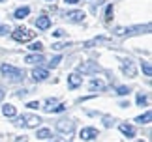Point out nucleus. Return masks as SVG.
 <instances>
[{
  "instance_id": "f257e3e1",
  "label": "nucleus",
  "mask_w": 152,
  "mask_h": 142,
  "mask_svg": "<svg viewBox=\"0 0 152 142\" xmlns=\"http://www.w3.org/2000/svg\"><path fill=\"white\" fill-rule=\"evenodd\" d=\"M0 71H2V75L6 79H10L11 82H19V80H23V77H25V73H23L21 69L10 66V64H2V66H0Z\"/></svg>"
},
{
  "instance_id": "f03ea898",
  "label": "nucleus",
  "mask_w": 152,
  "mask_h": 142,
  "mask_svg": "<svg viewBox=\"0 0 152 142\" xmlns=\"http://www.w3.org/2000/svg\"><path fill=\"white\" fill-rule=\"evenodd\" d=\"M11 36H13V39H15V41H19V43H25V41H30L34 36H36V32H30L28 28L21 26V28H15Z\"/></svg>"
},
{
  "instance_id": "7ed1b4c3",
  "label": "nucleus",
  "mask_w": 152,
  "mask_h": 142,
  "mask_svg": "<svg viewBox=\"0 0 152 142\" xmlns=\"http://www.w3.org/2000/svg\"><path fill=\"white\" fill-rule=\"evenodd\" d=\"M15 123L17 125H25V127H38L39 123H42V118L34 116V114H25V116H21Z\"/></svg>"
},
{
  "instance_id": "20e7f679",
  "label": "nucleus",
  "mask_w": 152,
  "mask_h": 142,
  "mask_svg": "<svg viewBox=\"0 0 152 142\" xmlns=\"http://www.w3.org/2000/svg\"><path fill=\"white\" fill-rule=\"evenodd\" d=\"M56 129L64 135H72L73 133V122L72 120H60V122H56Z\"/></svg>"
},
{
  "instance_id": "39448f33",
  "label": "nucleus",
  "mask_w": 152,
  "mask_h": 142,
  "mask_svg": "<svg viewBox=\"0 0 152 142\" xmlns=\"http://www.w3.org/2000/svg\"><path fill=\"white\" fill-rule=\"evenodd\" d=\"M98 69H100V67H98L96 62H83V64H79V66H77L79 73H96Z\"/></svg>"
},
{
  "instance_id": "423d86ee",
  "label": "nucleus",
  "mask_w": 152,
  "mask_h": 142,
  "mask_svg": "<svg viewBox=\"0 0 152 142\" xmlns=\"http://www.w3.org/2000/svg\"><path fill=\"white\" fill-rule=\"evenodd\" d=\"M81 140H94L98 137V129L96 127H85V129H81Z\"/></svg>"
},
{
  "instance_id": "0eeeda50",
  "label": "nucleus",
  "mask_w": 152,
  "mask_h": 142,
  "mask_svg": "<svg viewBox=\"0 0 152 142\" xmlns=\"http://www.w3.org/2000/svg\"><path fill=\"white\" fill-rule=\"evenodd\" d=\"M120 69H122V73L128 75V77H135V66H133L132 60H122Z\"/></svg>"
},
{
  "instance_id": "6e6552de",
  "label": "nucleus",
  "mask_w": 152,
  "mask_h": 142,
  "mask_svg": "<svg viewBox=\"0 0 152 142\" xmlns=\"http://www.w3.org/2000/svg\"><path fill=\"white\" fill-rule=\"evenodd\" d=\"M32 77H34V80L42 82V80H45L49 77V71L47 69H42V67H36V69H32Z\"/></svg>"
},
{
  "instance_id": "1a4fd4ad",
  "label": "nucleus",
  "mask_w": 152,
  "mask_h": 142,
  "mask_svg": "<svg viewBox=\"0 0 152 142\" xmlns=\"http://www.w3.org/2000/svg\"><path fill=\"white\" fill-rule=\"evenodd\" d=\"M118 129H120V133H122V135H126L128 138L135 137V127H133V125H130V123H120V125H118Z\"/></svg>"
},
{
  "instance_id": "9d476101",
  "label": "nucleus",
  "mask_w": 152,
  "mask_h": 142,
  "mask_svg": "<svg viewBox=\"0 0 152 142\" xmlns=\"http://www.w3.org/2000/svg\"><path fill=\"white\" fill-rule=\"evenodd\" d=\"M66 19L72 21V22H81L85 19V11H69V13H66Z\"/></svg>"
},
{
  "instance_id": "9b49d317",
  "label": "nucleus",
  "mask_w": 152,
  "mask_h": 142,
  "mask_svg": "<svg viewBox=\"0 0 152 142\" xmlns=\"http://www.w3.org/2000/svg\"><path fill=\"white\" fill-rule=\"evenodd\" d=\"M68 82H69V88H79L83 84V79L77 73H72V75H68Z\"/></svg>"
},
{
  "instance_id": "f8f14e48",
  "label": "nucleus",
  "mask_w": 152,
  "mask_h": 142,
  "mask_svg": "<svg viewBox=\"0 0 152 142\" xmlns=\"http://www.w3.org/2000/svg\"><path fill=\"white\" fill-rule=\"evenodd\" d=\"M36 26L39 28V30H47V28L51 26V19H49V17H45V15L38 17V21H36Z\"/></svg>"
},
{
  "instance_id": "ddd939ff",
  "label": "nucleus",
  "mask_w": 152,
  "mask_h": 142,
  "mask_svg": "<svg viewBox=\"0 0 152 142\" xmlns=\"http://www.w3.org/2000/svg\"><path fill=\"white\" fill-rule=\"evenodd\" d=\"M2 114H4L6 118H13V116L17 114V110H15V106H13V105H10V103H8V105H4V106H2Z\"/></svg>"
},
{
  "instance_id": "4468645a",
  "label": "nucleus",
  "mask_w": 152,
  "mask_h": 142,
  "mask_svg": "<svg viewBox=\"0 0 152 142\" xmlns=\"http://www.w3.org/2000/svg\"><path fill=\"white\" fill-rule=\"evenodd\" d=\"M103 88H105V82H103V80H100V79H92V80H90V90H92V92L103 90Z\"/></svg>"
},
{
  "instance_id": "2eb2a0df",
  "label": "nucleus",
  "mask_w": 152,
  "mask_h": 142,
  "mask_svg": "<svg viewBox=\"0 0 152 142\" xmlns=\"http://www.w3.org/2000/svg\"><path fill=\"white\" fill-rule=\"evenodd\" d=\"M25 62H28V64H42L43 62V56L42 54H28L25 58Z\"/></svg>"
},
{
  "instance_id": "dca6fc26",
  "label": "nucleus",
  "mask_w": 152,
  "mask_h": 142,
  "mask_svg": "<svg viewBox=\"0 0 152 142\" xmlns=\"http://www.w3.org/2000/svg\"><path fill=\"white\" fill-rule=\"evenodd\" d=\"M30 13V8H19V9H15V19H25V17Z\"/></svg>"
},
{
  "instance_id": "f3484780",
  "label": "nucleus",
  "mask_w": 152,
  "mask_h": 142,
  "mask_svg": "<svg viewBox=\"0 0 152 142\" xmlns=\"http://www.w3.org/2000/svg\"><path fill=\"white\" fill-rule=\"evenodd\" d=\"M150 118H152L150 110H147V112H145L143 116H137V118H135V122H137V123H141V125H143V123H148V122H150Z\"/></svg>"
},
{
  "instance_id": "a211bd4d",
  "label": "nucleus",
  "mask_w": 152,
  "mask_h": 142,
  "mask_svg": "<svg viewBox=\"0 0 152 142\" xmlns=\"http://www.w3.org/2000/svg\"><path fill=\"white\" fill-rule=\"evenodd\" d=\"M56 99H47V101H45V106H43V110L45 112H53L55 110V106H56Z\"/></svg>"
},
{
  "instance_id": "6ab92c4d",
  "label": "nucleus",
  "mask_w": 152,
  "mask_h": 142,
  "mask_svg": "<svg viewBox=\"0 0 152 142\" xmlns=\"http://www.w3.org/2000/svg\"><path fill=\"white\" fill-rule=\"evenodd\" d=\"M141 69H143V73L147 75V77H150V75H152V66H150V62L143 60V62H141Z\"/></svg>"
},
{
  "instance_id": "aec40b11",
  "label": "nucleus",
  "mask_w": 152,
  "mask_h": 142,
  "mask_svg": "<svg viewBox=\"0 0 152 142\" xmlns=\"http://www.w3.org/2000/svg\"><path fill=\"white\" fill-rule=\"evenodd\" d=\"M36 137H38V138H42V140H45V138H49V137H51V131H49V129H39Z\"/></svg>"
},
{
  "instance_id": "412c9836",
  "label": "nucleus",
  "mask_w": 152,
  "mask_h": 142,
  "mask_svg": "<svg viewBox=\"0 0 152 142\" xmlns=\"http://www.w3.org/2000/svg\"><path fill=\"white\" fill-rule=\"evenodd\" d=\"M30 51H34V52H42V49H43V45L39 43V41H34V43H30V47H28Z\"/></svg>"
},
{
  "instance_id": "4be33fe9",
  "label": "nucleus",
  "mask_w": 152,
  "mask_h": 142,
  "mask_svg": "<svg viewBox=\"0 0 152 142\" xmlns=\"http://www.w3.org/2000/svg\"><path fill=\"white\" fill-rule=\"evenodd\" d=\"M102 41H105V38H94V39L86 41V43H85V47H92V45H98V43H102Z\"/></svg>"
},
{
  "instance_id": "5701e85b",
  "label": "nucleus",
  "mask_w": 152,
  "mask_h": 142,
  "mask_svg": "<svg viewBox=\"0 0 152 142\" xmlns=\"http://www.w3.org/2000/svg\"><path fill=\"white\" fill-rule=\"evenodd\" d=\"M116 93H118V96H128V93H130V88H128V86H118Z\"/></svg>"
},
{
  "instance_id": "b1692460",
  "label": "nucleus",
  "mask_w": 152,
  "mask_h": 142,
  "mask_svg": "<svg viewBox=\"0 0 152 142\" xmlns=\"http://www.w3.org/2000/svg\"><path fill=\"white\" fill-rule=\"evenodd\" d=\"M113 19V6H107V11H105V21H111Z\"/></svg>"
},
{
  "instance_id": "393cba45",
  "label": "nucleus",
  "mask_w": 152,
  "mask_h": 142,
  "mask_svg": "<svg viewBox=\"0 0 152 142\" xmlns=\"http://www.w3.org/2000/svg\"><path fill=\"white\" fill-rule=\"evenodd\" d=\"M137 105H147V96H143V93H139L137 96Z\"/></svg>"
},
{
  "instance_id": "a878e982",
  "label": "nucleus",
  "mask_w": 152,
  "mask_h": 142,
  "mask_svg": "<svg viewBox=\"0 0 152 142\" xmlns=\"http://www.w3.org/2000/svg\"><path fill=\"white\" fill-rule=\"evenodd\" d=\"M60 60H62V56H55V58H53V60L49 62V66H51V67H56V66H58V62H60Z\"/></svg>"
},
{
  "instance_id": "bb28decb",
  "label": "nucleus",
  "mask_w": 152,
  "mask_h": 142,
  "mask_svg": "<svg viewBox=\"0 0 152 142\" xmlns=\"http://www.w3.org/2000/svg\"><path fill=\"white\" fill-rule=\"evenodd\" d=\"M10 32V26L8 25H0V36H4V34H8Z\"/></svg>"
},
{
  "instance_id": "cd10ccee",
  "label": "nucleus",
  "mask_w": 152,
  "mask_h": 142,
  "mask_svg": "<svg viewBox=\"0 0 152 142\" xmlns=\"http://www.w3.org/2000/svg\"><path fill=\"white\" fill-rule=\"evenodd\" d=\"M64 47H66V43H55V45H53V49H55V51H62Z\"/></svg>"
},
{
  "instance_id": "c85d7f7f",
  "label": "nucleus",
  "mask_w": 152,
  "mask_h": 142,
  "mask_svg": "<svg viewBox=\"0 0 152 142\" xmlns=\"http://www.w3.org/2000/svg\"><path fill=\"white\" fill-rule=\"evenodd\" d=\"M26 106H28V109H38V106H39V103H38V101H30V103H28Z\"/></svg>"
},
{
  "instance_id": "c756f323",
  "label": "nucleus",
  "mask_w": 152,
  "mask_h": 142,
  "mask_svg": "<svg viewBox=\"0 0 152 142\" xmlns=\"http://www.w3.org/2000/svg\"><path fill=\"white\" fill-rule=\"evenodd\" d=\"M53 36H55V38H62V36H64V30H56V32H53Z\"/></svg>"
},
{
  "instance_id": "7c9ffc66",
  "label": "nucleus",
  "mask_w": 152,
  "mask_h": 142,
  "mask_svg": "<svg viewBox=\"0 0 152 142\" xmlns=\"http://www.w3.org/2000/svg\"><path fill=\"white\" fill-rule=\"evenodd\" d=\"M64 109H66V106H64V105H58V106H55V110H53V112H62Z\"/></svg>"
},
{
  "instance_id": "2f4dec72",
  "label": "nucleus",
  "mask_w": 152,
  "mask_h": 142,
  "mask_svg": "<svg viewBox=\"0 0 152 142\" xmlns=\"http://www.w3.org/2000/svg\"><path fill=\"white\" fill-rule=\"evenodd\" d=\"M4 96H6V92H4V88L0 86V101H2V99H4Z\"/></svg>"
},
{
  "instance_id": "473e14b6",
  "label": "nucleus",
  "mask_w": 152,
  "mask_h": 142,
  "mask_svg": "<svg viewBox=\"0 0 152 142\" xmlns=\"http://www.w3.org/2000/svg\"><path fill=\"white\" fill-rule=\"evenodd\" d=\"M79 0H66V4H77Z\"/></svg>"
},
{
  "instance_id": "72a5a7b5",
  "label": "nucleus",
  "mask_w": 152,
  "mask_h": 142,
  "mask_svg": "<svg viewBox=\"0 0 152 142\" xmlns=\"http://www.w3.org/2000/svg\"><path fill=\"white\" fill-rule=\"evenodd\" d=\"M17 142H26V138L23 137V138H17Z\"/></svg>"
},
{
  "instance_id": "f704fd0d",
  "label": "nucleus",
  "mask_w": 152,
  "mask_h": 142,
  "mask_svg": "<svg viewBox=\"0 0 152 142\" xmlns=\"http://www.w3.org/2000/svg\"><path fill=\"white\" fill-rule=\"evenodd\" d=\"M137 142H143V140H137Z\"/></svg>"
},
{
  "instance_id": "c9c22d12",
  "label": "nucleus",
  "mask_w": 152,
  "mask_h": 142,
  "mask_svg": "<svg viewBox=\"0 0 152 142\" xmlns=\"http://www.w3.org/2000/svg\"><path fill=\"white\" fill-rule=\"evenodd\" d=\"M0 2H4V0H0Z\"/></svg>"
},
{
  "instance_id": "e433bc0d",
  "label": "nucleus",
  "mask_w": 152,
  "mask_h": 142,
  "mask_svg": "<svg viewBox=\"0 0 152 142\" xmlns=\"http://www.w3.org/2000/svg\"><path fill=\"white\" fill-rule=\"evenodd\" d=\"M49 2H53V0H49Z\"/></svg>"
}]
</instances>
